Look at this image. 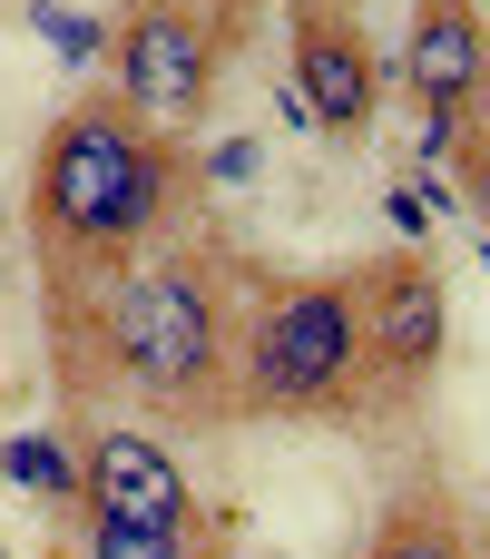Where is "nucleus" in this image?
<instances>
[{
	"label": "nucleus",
	"mask_w": 490,
	"mask_h": 559,
	"mask_svg": "<svg viewBox=\"0 0 490 559\" xmlns=\"http://www.w3.org/2000/svg\"><path fill=\"white\" fill-rule=\"evenodd\" d=\"M285 49H295V98L324 138H363L383 108V49L354 0H285Z\"/></svg>",
	"instance_id": "obj_6"
},
{
	"label": "nucleus",
	"mask_w": 490,
	"mask_h": 559,
	"mask_svg": "<svg viewBox=\"0 0 490 559\" xmlns=\"http://www.w3.org/2000/svg\"><path fill=\"white\" fill-rule=\"evenodd\" d=\"M167 187H177L167 128H147L128 98H79L49 118V138L29 157V226L59 255H118V246L157 236Z\"/></svg>",
	"instance_id": "obj_1"
},
{
	"label": "nucleus",
	"mask_w": 490,
	"mask_h": 559,
	"mask_svg": "<svg viewBox=\"0 0 490 559\" xmlns=\"http://www.w3.org/2000/svg\"><path fill=\"white\" fill-rule=\"evenodd\" d=\"M79 559H196V540H167V531H138V521L79 511Z\"/></svg>",
	"instance_id": "obj_11"
},
{
	"label": "nucleus",
	"mask_w": 490,
	"mask_h": 559,
	"mask_svg": "<svg viewBox=\"0 0 490 559\" xmlns=\"http://www.w3.org/2000/svg\"><path fill=\"white\" fill-rule=\"evenodd\" d=\"M354 295H363V364H373V393H422L452 354V295H442V265L432 246H403V255H373L354 265Z\"/></svg>",
	"instance_id": "obj_5"
},
{
	"label": "nucleus",
	"mask_w": 490,
	"mask_h": 559,
	"mask_svg": "<svg viewBox=\"0 0 490 559\" xmlns=\"http://www.w3.org/2000/svg\"><path fill=\"white\" fill-rule=\"evenodd\" d=\"M363 559H481V550H471V531H462V511L442 491H413V501L383 511V531H373Z\"/></svg>",
	"instance_id": "obj_9"
},
{
	"label": "nucleus",
	"mask_w": 490,
	"mask_h": 559,
	"mask_svg": "<svg viewBox=\"0 0 490 559\" xmlns=\"http://www.w3.org/2000/svg\"><path fill=\"white\" fill-rule=\"evenodd\" d=\"M0 481L29 491V501L79 511V442H59V432H10V442H0Z\"/></svg>",
	"instance_id": "obj_10"
},
{
	"label": "nucleus",
	"mask_w": 490,
	"mask_h": 559,
	"mask_svg": "<svg viewBox=\"0 0 490 559\" xmlns=\"http://www.w3.org/2000/svg\"><path fill=\"white\" fill-rule=\"evenodd\" d=\"M373 393L363 364V295L354 275H275L236 314V383L226 403L255 423H334Z\"/></svg>",
	"instance_id": "obj_2"
},
{
	"label": "nucleus",
	"mask_w": 490,
	"mask_h": 559,
	"mask_svg": "<svg viewBox=\"0 0 490 559\" xmlns=\"http://www.w3.org/2000/svg\"><path fill=\"white\" fill-rule=\"evenodd\" d=\"M452 167H462V206L481 216V236H490V108L462 128V157H452Z\"/></svg>",
	"instance_id": "obj_12"
},
{
	"label": "nucleus",
	"mask_w": 490,
	"mask_h": 559,
	"mask_svg": "<svg viewBox=\"0 0 490 559\" xmlns=\"http://www.w3.org/2000/svg\"><path fill=\"white\" fill-rule=\"evenodd\" d=\"M98 344L138 393H157L177 413L226 403V383H236V314H226V285H216V265L196 246L128 265L98 295Z\"/></svg>",
	"instance_id": "obj_3"
},
{
	"label": "nucleus",
	"mask_w": 490,
	"mask_h": 559,
	"mask_svg": "<svg viewBox=\"0 0 490 559\" xmlns=\"http://www.w3.org/2000/svg\"><path fill=\"white\" fill-rule=\"evenodd\" d=\"M226 79V20L206 0H128L118 20V98L147 128H196Z\"/></svg>",
	"instance_id": "obj_4"
},
{
	"label": "nucleus",
	"mask_w": 490,
	"mask_h": 559,
	"mask_svg": "<svg viewBox=\"0 0 490 559\" xmlns=\"http://www.w3.org/2000/svg\"><path fill=\"white\" fill-rule=\"evenodd\" d=\"M79 511L138 521V531H167V540H196V491H187L177 452L147 442V432H128V423L79 432Z\"/></svg>",
	"instance_id": "obj_7"
},
{
	"label": "nucleus",
	"mask_w": 490,
	"mask_h": 559,
	"mask_svg": "<svg viewBox=\"0 0 490 559\" xmlns=\"http://www.w3.org/2000/svg\"><path fill=\"white\" fill-rule=\"evenodd\" d=\"M403 88H413V108L481 118L490 108V20H481V0H413Z\"/></svg>",
	"instance_id": "obj_8"
}]
</instances>
